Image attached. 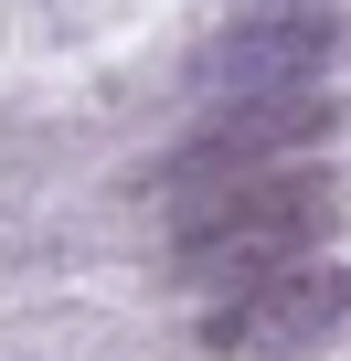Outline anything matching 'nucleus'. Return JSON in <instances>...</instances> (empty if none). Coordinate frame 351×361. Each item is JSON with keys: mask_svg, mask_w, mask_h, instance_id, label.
<instances>
[{"mask_svg": "<svg viewBox=\"0 0 351 361\" xmlns=\"http://www.w3.org/2000/svg\"><path fill=\"white\" fill-rule=\"evenodd\" d=\"M149 213L170 224V255H182L170 276H213V287L234 298V287H256V276L298 266V255L330 234L340 192H330V170H309V159H277V170L192 180V192H149Z\"/></svg>", "mask_w": 351, "mask_h": 361, "instance_id": "f257e3e1", "label": "nucleus"}, {"mask_svg": "<svg viewBox=\"0 0 351 361\" xmlns=\"http://www.w3.org/2000/svg\"><path fill=\"white\" fill-rule=\"evenodd\" d=\"M340 319H351V266L319 255V266H277V276L213 298L203 340H213V350H319Z\"/></svg>", "mask_w": 351, "mask_h": 361, "instance_id": "f03ea898", "label": "nucleus"}]
</instances>
